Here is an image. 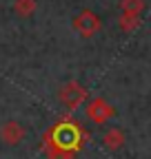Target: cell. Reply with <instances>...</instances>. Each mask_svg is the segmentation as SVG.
Returning <instances> with one entry per match:
<instances>
[{
  "mask_svg": "<svg viewBox=\"0 0 151 159\" xmlns=\"http://www.w3.org/2000/svg\"><path fill=\"white\" fill-rule=\"evenodd\" d=\"M82 142L85 130L71 119L53 124L42 135V148L47 159H73L76 152L82 148Z\"/></svg>",
  "mask_w": 151,
  "mask_h": 159,
  "instance_id": "6da1fadb",
  "label": "cell"
},
{
  "mask_svg": "<svg viewBox=\"0 0 151 159\" xmlns=\"http://www.w3.org/2000/svg\"><path fill=\"white\" fill-rule=\"evenodd\" d=\"M58 99H60V104L69 111H76L78 106H82V102L87 99V91L82 84H78L76 80H71V82L62 84L60 91H58Z\"/></svg>",
  "mask_w": 151,
  "mask_h": 159,
  "instance_id": "7a4b0ae2",
  "label": "cell"
},
{
  "mask_svg": "<svg viewBox=\"0 0 151 159\" xmlns=\"http://www.w3.org/2000/svg\"><path fill=\"white\" fill-rule=\"evenodd\" d=\"M100 27H102L100 18L93 13V11H89V9L80 11L78 16L73 18V31L78 33V35H82V38H91V35H96V33L100 31Z\"/></svg>",
  "mask_w": 151,
  "mask_h": 159,
  "instance_id": "3957f363",
  "label": "cell"
},
{
  "mask_svg": "<svg viewBox=\"0 0 151 159\" xmlns=\"http://www.w3.org/2000/svg\"><path fill=\"white\" fill-rule=\"evenodd\" d=\"M87 117L91 119L93 124H105V122H109V119L116 115V111H113V106L107 102V99H102V97H93L91 102L87 104Z\"/></svg>",
  "mask_w": 151,
  "mask_h": 159,
  "instance_id": "277c9868",
  "label": "cell"
},
{
  "mask_svg": "<svg viewBox=\"0 0 151 159\" xmlns=\"http://www.w3.org/2000/svg\"><path fill=\"white\" fill-rule=\"evenodd\" d=\"M0 139H2V144H7V146H18L25 139V128L18 122H7L0 128Z\"/></svg>",
  "mask_w": 151,
  "mask_h": 159,
  "instance_id": "5b68a950",
  "label": "cell"
},
{
  "mask_svg": "<svg viewBox=\"0 0 151 159\" xmlns=\"http://www.w3.org/2000/svg\"><path fill=\"white\" fill-rule=\"evenodd\" d=\"M102 144H105L109 150L120 148V146L124 144V135H122V130H118V128H109V130L105 133V137H102Z\"/></svg>",
  "mask_w": 151,
  "mask_h": 159,
  "instance_id": "8992f818",
  "label": "cell"
},
{
  "mask_svg": "<svg viewBox=\"0 0 151 159\" xmlns=\"http://www.w3.org/2000/svg\"><path fill=\"white\" fill-rule=\"evenodd\" d=\"M36 0H13V13L20 18H29L36 11Z\"/></svg>",
  "mask_w": 151,
  "mask_h": 159,
  "instance_id": "52a82bcc",
  "label": "cell"
},
{
  "mask_svg": "<svg viewBox=\"0 0 151 159\" xmlns=\"http://www.w3.org/2000/svg\"><path fill=\"white\" fill-rule=\"evenodd\" d=\"M120 7H122L124 13H134V16H138V13L142 11L144 2H142V0H122Z\"/></svg>",
  "mask_w": 151,
  "mask_h": 159,
  "instance_id": "ba28073f",
  "label": "cell"
},
{
  "mask_svg": "<svg viewBox=\"0 0 151 159\" xmlns=\"http://www.w3.org/2000/svg\"><path fill=\"white\" fill-rule=\"evenodd\" d=\"M120 27H122L124 31H134V29L138 27V16H134V13H124L122 20H120Z\"/></svg>",
  "mask_w": 151,
  "mask_h": 159,
  "instance_id": "9c48e42d",
  "label": "cell"
}]
</instances>
